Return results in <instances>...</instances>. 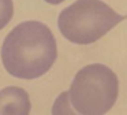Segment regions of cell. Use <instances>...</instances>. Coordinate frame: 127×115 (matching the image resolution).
<instances>
[{
    "label": "cell",
    "instance_id": "6da1fadb",
    "mask_svg": "<svg viewBox=\"0 0 127 115\" xmlns=\"http://www.w3.org/2000/svg\"><path fill=\"white\" fill-rule=\"evenodd\" d=\"M58 58L51 29L38 21L17 25L4 38L1 62L7 73L21 79H36L48 73Z\"/></svg>",
    "mask_w": 127,
    "mask_h": 115
},
{
    "label": "cell",
    "instance_id": "277c9868",
    "mask_svg": "<svg viewBox=\"0 0 127 115\" xmlns=\"http://www.w3.org/2000/svg\"><path fill=\"white\" fill-rule=\"evenodd\" d=\"M29 93L19 86H7L0 90V115H29Z\"/></svg>",
    "mask_w": 127,
    "mask_h": 115
},
{
    "label": "cell",
    "instance_id": "52a82bcc",
    "mask_svg": "<svg viewBox=\"0 0 127 115\" xmlns=\"http://www.w3.org/2000/svg\"><path fill=\"white\" fill-rule=\"evenodd\" d=\"M47 3H49V4H59V3L64 1V0H45Z\"/></svg>",
    "mask_w": 127,
    "mask_h": 115
},
{
    "label": "cell",
    "instance_id": "7a4b0ae2",
    "mask_svg": "<svg viewBox=\"0 0 127 115\" xmlns=\"http://www.w3.org/2000/svg\"><path fill=\"white\" fill-rule=\"evenodd\" d=\"M126 18L102 0H77L59 14L58 26L68 41L85 45L100 40Z\"/></svg>",
    "mask_w": 127,
    "mask_h": 115
},
{
    "label": "cell",
    "instance_id": "5b68a950",
    "mask_svg": "<svg viewBox=\"0 0 127 115\" xmlns=\"http://www.w3.org/2000/svg\"><path fill=\"white\" fill-rule=\"evenodd\" d=\"M52 115H81L77 110L72 107L70 93L63 92L56 97L55 103L52 106Z\"/></svg>",
    "mask_w": 127,
    "mask_h": 115
},
{
    "label": "cell",
    "instance_id": "8992f818",
    "mask_svg": "<svg viewBox=\"0 0 127 115\" xmlns=\"http://www.w3.org/2000/svg\"><path fill=\"white\" fill-rule=\"evenodd\" d=\"M14 15V3L12 0H0V30L3 29Z\"/></svg>",
    "mask_w": 127,
    "mask_h": 115
},
{
    "label": "cell",
    "instance_id": "3957f363",
    "mask_svg": "<svg viewBox=\"0 0 127 115\" xmlns=\"http://www.w3.org/2000/svg\"><path fill=\"white\" fill-rule=\"evenodd\" d=\"M68 93L81 115H105L118 99V75L101 63L88 64L75 74Z\"/></svg>",
    "mask_w": 127,
    "mask_h": 115
}]
</instances>
